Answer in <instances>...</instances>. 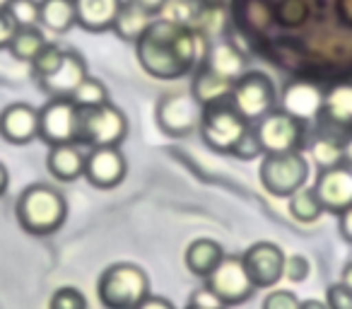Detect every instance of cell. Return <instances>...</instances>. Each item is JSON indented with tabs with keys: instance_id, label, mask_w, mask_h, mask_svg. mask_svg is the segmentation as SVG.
<instances>
[{
	"instance_id": "48",
	"label": "cell",
	"mask_w": 352,
	"mask_h": 309,
	"mask_svg": "<svg viewBox=\"0 0 352 309\" xmlns=\"http://www.w3.org/2000/svg\"><path fill=\"white\" fill-rule=\"evenodd\" d=\"M208 6H215V3H222V0H206Z\"/></svg>"
},
{
	"instance_id": "12",
	"label": "cell",
	"mask_w": 352,
	"mask_h": 309,
	"mask_svg": "<svg viewBox=\"0 0 352 309\" xmlns=\"http://www.w3.org/2000/svg\"><path fill=\"white\" fill-rule=\"evenodd\" d=\"M256 288H273L285 275V251L273 242H256L241 254Z\"/></svg>"
},
{
	"instance_id": "47",
	"label": "cell",
	"mask_w": 352,
	"mask_h": 309,
	"mask_svg": "<svg viewBox=\"0 0 352 309\" xmlns=\"http://www.w3.org/2000/svg\"><path fill=\"white\" fill-rule=\"evenodd\" d=\"M10 3H12V0H0V10H8V8H10Z\"/></svg>"
},
{
	"instance_id": "33",
	"label": "cell",
	"mask_w": 352,
	"mask_h": 309,
	"mask_svg": "<svg viewBox=\"0 0 352 309\" xmlns=\"http://www.w3.org/2000/svg\"><path fill=\"white\" fill-rule=\"evenodd\" d=\"M49 309H87V299H85V295L78 288L65 285V288L56 290L51 295Z\"/></svg>"
},
{
	"instance_id": "6",
	"label": "cell",
	"mask_w": 352,
	"mask_h": 309,
	"mask_svg": "<svg viewBox=\"0 0 352 309\" xmlns=\"http://www.w3.org/2000/svg\"><path fill=\"white\" fill-rule=\"evenodd\" d=\"M246 131H249V121L232 104L220 102L212 104V107H206L201 133L206 145L212 147L215 152L232 155L234 147L239 145V140L246 136Z\"/></svg>"
},
{
	"instance_id": "44",
	"label": "cell",
	"mask_w": 352,
	"mask_h": 309,
	"mask_svg": "<svg viewBox=\"0 0 352 309\" xmlns=\"http://www.w3.org/2000/svg\"><path fill=\"white\" fill-rule=\"evenodd\" d=\"M8 187H10V174H8V167L3 162H0V196L8 191Z\"/></svg>"
},
{
	"instance_id": "18",
	"label": "cell",
	"mask_w": 352,
	"mask_h": 309,
	"mask_svg": "<svg viewBox=\"0 0 352 309\" xmlns=\"http://www.w3.org/2000/svg\"><path fill=\"white\" fill-rule=\"evenodd\" d=\"M318 116L347 136L352 131V83H338L323 92V107Z\"/></svg>"
},
{
	"instance_id": "15",
	"label": "cell",
	"mask_w": 352,
	"mask_h": 309,
	"mask_svg": "<svg viewBox=\"0 0 352 309\" xmlns=\"http://www.w3.org/2000/svg\"><path fill=\"white\" fill-rule=\"evenodd\" d=\"M39 136V109L17 102L0 111V138L12 145H27Z\"/></svg>"
},
{
	"instance_id": "20",
	"label": "cell",
	"mask_w": 352,
	"mask_h": 309,
	"mask_svg": "<svg viewBox=\"0 0 352 309\" xmlns=\"http://www.w3.org/2000/svg\"><path fill=\"white\" fill-rule=\"evenodd\" d=\"M85 162L87 155L80 152V147L75 142H65V145H54L49 152V172L60 182H75L85 174Z\"/></svg>"
},
{
	"instance_id": "31",
	"label": "cell",
	"mask_w": 352,
	"mask_h": 309,
	"mask_svg": "<svg viewBox=\"0 0 352 309\" xmlns=\"http://www.w3.org/2000/svg\"><path fill=\"white\" fill-rule=\"evenodd\" d=\"M63 56H65V51L60 49L58 44L49 41V44L39 51V56L32 61V73H34V78L39 80V78H46L49 73H54L60 65V61H63Z\"/></svg>"
},
{
	"instance_id": "10",
	"label": "cell",
	"mask_w": 352,
	"mask_h": 309,
	"mask_svg": "<svg viewBox=\"0 0 352 309\" xmlns=\"http://www.w3.org/2000/svg\"><path fill=\"white\" fill-rule=\"evenodd\" d=\"M206 288L220 299L225 307L230 304H241L254 295L256 285L251 280L249 270L244 266L241 256H227L220 261L215 270L206 278Z\"/></svg>"
},
{
	"instance_id": "2",
	"label": "cell",
	"mask_w": 352,
	"mask_h": 309,
	"mask_svg": "<svg viewBox=\"0 0 352 309\" xmlns=\"http://www.w3.org/2000/svg\"><path fill=\"white\" fill-rule=\"evenodd\" d=\"M68 217V203L63 193L46 184H32L17 201V222L30 235H51L60 230Z\"/></svg>"
},
{
	"instance_id": "21",
	"label": "cell",
	"mask_w": 352,
	"mask_h": 309,
	"mask_svg": "<svg viewBox=\"0 0 352 309\" xmlns=\"http://www.w3.org/2000/svg\"><path fill=\"white\" fill-rule=\"evenodd\" d=\"M222 259H225V249L215 239H208V237L193 239L186 249V256H184L186 268L193 275H201V278H208L220 266Z\"/></svg>"
},
{
	"instance_id": "4",
	"label": "cell",
	"mask_w": 352,
	"mask_h": 309,
	"mask_svg": "<svg viewBox=\"0 0 352 309\" xmlns=\"http://www.w3.org/2000/svg\"><path fill=\"white\" fill-rule=\"evenodd\" d=\"M261 187L275 198H289L299 189L307 187L309 179V162L302 152H278V155H265L258 169Z\"/></svg>"
},
{
	"instance_id": "8",
	"label": "cell",
	"mask_w": 352,
	"mask_h": 309,
	"mask_svg": "<svg viewBox=\"0 0 352 309\" xmlns=\"http://www.w3.org/2000/svg\"><path fill=\"white\" fill-rule=\"evenodd\" d=\"M256 136L263 147V155H278V152H294L304 142V126L302 118L292 116L285 109H273L268 116L256 121Z\"/></svg>"
},
{
	"instance_id": "22",
	"label": "cell",
	"mask_w": 352,
	"mask_h": 309,
	"mask_svg": "<svg viewBox=\"0 0 352 309\" xmlns=\"http://www.w3.org/2000/svg\"><path fill=\"white\" fill-rule=\"evenodd\" d=\"M232 89H234V83L222 75H217L215 70H210L208 65H203L196 73L191 85V92L203 107H212V104L225 102L227 97H232Z\"/></svg>"
},
{
	"instance_id": "41",
	"label": "cell",
	"mask_w": 352,
	"mask_h": 309,
	"mask_svg": "<svg viewBox=\"0 0 352 309\" xmlns=\"http://www.w3.org/2000/svg\"><path fill=\"white\" fill-rule=\"evenodd\" d=\"M135 309H176L174 302H169L166 297H157V295H150V297H145L140 304H138Z\"/></svg>"
},
{
	"instance_id": "34",
	"label": "cell",
	"mask_w": 352,
	"mask_h": 309,
	"mask_svg": "<svg viewBox=\"0 0 352 309\" xmlns=\"http://www.w3.org/2000/svg\"><path fill=\"white\" fill-rule=\"evenodd\" d=\"M309 270H311V264H309L307 256L292 254V256L285 259V278L292 280V283H302V280H307Z\"/></svg>"
},
{
	"instance_id": "42",
	"label": "cell",
	"mask_w": 352,
	"mask_h": 309,
	"mask_svg": "<svg viewBox=\"0 0 352 309\" xmlns=\"http://www.w3.org/2000/svg\"><path fill=\"white\" fill-rule=\"evenodd\" d=\"M131 3H135V6H140L142 10L152 12V15H160L166 0H131Z\"/></svg>"
},
{
	"instance_id": "19",
	"label": "cell",
	"mask_w": 352,
	"mask_h": 309,
	"mask_svg": "<svg viewBox=\"0 0 352 309\" xmlns=\"http://www.w3.org/2000/svg\"><path fill=\"white\" fill-rule=\"evenodd\" d=\"M323 107V92L311 83H292L285 89L283 109L292 116L309 121V118L318 116Z\"/></svg>"
},
{
	"instance_id": "46",
	"label": "cell",
	"mask_w": 352,
	"mask_h": 309,
	"mask_svg": "<svg viewBox=\"0 0 352 309\" xmlns=\"http://www.w3.org/2000/svg\"><path fill=\"white\" fill-rule=\"evenodd\" d=\"M340 283H345L347 288H352V261H347V264H345V268H342Z\"/></svg>"
},
{
	"instance_id": "24",
	"label": "cell",
	"mask_w": 352,
	"mask_h": 309,
	"mask_svg": "<svg viewBox=\"0 0 352 309\" xmlns=\"http://www.w3.org/2000/svg\"><path fill=\"white\" fill-rule=\"evenodd\" d=\"M152 12L142 10L140 6H135V3H131V0H126L121 8V12H118L116 22H113V32L118 34V39L123 41H133L135 44L138 39H140L142 34H145V30L152 25Z\"/></svg>"
},
{
	"instance_id": "25",
	"label": "cell",
	"mask_w": 352,
	"mask_h": 309,
	"mask_svg": "<svg viewBox=\"0 0 352 309\" xmlns=\"http://www.w3.org/2000/svg\"><path fill=\"white\" fill-rule=\"evenodd\" d=\"M41 25L54 34H65L78 25L73 0H41Z\"/></svg>"
},
{
	"instance_id": "39",
	"label": "cell",
	"mask_w": 352,
	"mask_h": 309,
	"mask_svg": "<svg viewBox=\"0 0 352 309\" xmlns=\"http://www.w3.org/2000/svg\"><path fill=\"white\" fill-rule=\"evenodd\" d=\"M186 309H225V304L210 292V290H198L191 299H188V307Z\"/></svg>"
},
{
	"instance_id": "9",
	"label": "cell",
	"mask_w": 352,
	"mask_h": 309,
	"mask_svg": "<svg viewBox=\"0 0 352 309\" xmlns=\"http://www.w3.org/2000/svg\"><path fill=\"white\" fill-rule=\"evenodd\" d=\"M203 114H206V107L193 97V92L164 94L157 104V126L166 136L184 138L201 128Z\"/></svg>"
},
{
	"instance_id": "45",
	"label": "cell",
	"mask_w": 352,
	"mask_h": 309,
	"mask_svg": "<svg viewBox=\"0 0 352 309\" xmlns=\"http://www.w3.org/2000/svg\"><path fill=\"white\" fill-rule=\"evenodd\" d=\"M299 309H328V304L321 302V299H304V302L299 304Z\"/></svg>"
},
{
	"instance_id": "14",
	"label": "cell",
	"mask_w": 352,
	"mask_h": 309,
	"mask_svg": "<svg viewBox=\"0 0 352 309\" xmlns=\"http://www.w3.org/2000/svg\"><path fill=\"white\" fill-rule=\"evenodd\" d=\"M128 162L118 147H92L85 162V177L97 189H113L126 179Z\"/></svg>"
},
{
	"instance_id": "27",
	"label": "cell",
	"mask_w": 352,
	"mask_h": 309,
	"mask_svg": "<svg viewBox=\"0 0 352 309\" xmlns=\"http://www.w3.org/2000/svg\"><path fill=\"white\" fill-rule=\"evenodd\" d=\"M323 213H326V208H323L321 198L316 196L314 189L304 187V189H299L297 193L289 196V215H292L297 222L311 225V222H316Z\"/></svg>"
},
{
	"instance_id": "3",
	"label": "cell",
	"mask_w": 352,
	"mask_h": 309,
	"mask_svg": "<svg viewBox=\"0 0 352 309\" xmlns=\"http://www.w3.org/2000/svg\"><path fill=\"white\" fill-rule=\"evenodd\" d=\"M99 302L107 309H135L145 297H150V278L135 264H111L97 283Z\"/></svg>"
},
{
	"instance_id": "16",
	"label": "cell",
	"mask_w": 352,
	"mask_h": 309,
	"mask_svg": "<svg viewBox=\"0 0 352 309\" xmlns=\"http://www.w3.org/2000/svg\"><path fill=\"white\" fill-rule=\"evenodd\" d=\"M87 78V63L78 51H65L60 65L49 73L46 78H39V87L44 89L49 97H73L75 89L82 85Z\"/></svg>"
},
{
	"instance_id": "37",
	"label": "cell",
	"mask_w": 352,
	"mask_h": 309,
	"mask_svg": "<svg viewBox=\"0 0 352 309\" xmlns=\"http://www.w3.org/2000/svg\"><path fill=\"white\" fill-rule=\"evenodd\" d=\"M234 158H239V160H254V158H258V155H263V147H261V142H258V136H256V131L254 128H249L246 131V136L239 140V145L234 147V152H232Z\"/></svg>"
},
{
	"instance_id": "43",
	"label": "cell",
	"mask_w": 352,
	"mask_h": 309,
	"mask_svg": "<svg viewBox=\"0 0 352 309\" xmlns=\"http://www.w3.org/2000/svg\"><path fill=\"white\" fill-rule=\"evenodd\" d=\"M342 162L352 169V131L342 138Z\"/></svg>"
},
{
	"instance_id": "17",
	"label": "cell",
	"mask_w": 352,
	"mask_h": 309,
	"mask_svg": "<svg viewBox=\"0 0 352 309\" xmlns=\"http://www.w3.org/2000/svg\"><path fill=\"white\" fill-rule=\"evenodd\" d=\"M73 3H75V15H78V25L85 32L102 34V32L113 30V22H116L126 0H73Z\"/></svg>"
},
{
	"instance_id": "29",
	"label": "cell",
	"mask_w": 352,
	"mask_h": 309,
	"mask_svg": "<svg viewBox=\"0 0 352 309\" xmlns=\"http://www.w3.org/2000/svg\"><path fill=\"white\" fill-rule=\"evenodd\" d=\"M311 155L318 169H331L342 162V140L336 138V133H323L311 142Z\"/></svg>"
},
{
	"instance_id": "26",
	"label": "cell",
	"mask_w": 352,
	"mask_h": 309,
	"mask_svg": "<svg viewBox=\"0 0 352 309\" xmlns=\"http://www.w3.org/2000/svg\"><path fill=\"white\" fill-rule=\"evenodd\" d=\"M208 10H210V6H208L206 0H166L160 15L164 20L179 22V25H186L196 30V25L206 22Z\"/></svg>"
},
{
	"instance_id": "32",
	"label": "cell",
	"mask_w": 352,
	"mask_h": 309,
	"mask_svg": "<svg viewBox=\"0 0 352 309\" xmlns=\"http://www.w3.org/2000/svg\"><path fill=\"white\" fill-rule=\"evenodd\" d=\"M8 12L17 27H36L41 22V0H12Z\"/></svg>"
},
{
	"instance_id": "30",
	"label": "cell",
	"mask_w": 352,
	"mask_h": 309,
	"mask_svg": "<svg viewBox=\"0 0 352 309\" xmlns=\"http://www.w3.org/2000/svg\"><path fill=\"white\" fill-rule=\"evenodd\" d=\"M70 99H73L80 109L102 107V104H109V89H107V85H104L102 80L89 78V75H87V78L82 80V85L75 89V94Z\"/></svg>"
},
{
	"instance_id": "11",
	"label": "cell",
	"mask_w": 352,
	"mask_h": 309,
	"mask_svg": "<svg viewBox=\"0 0 352 309\" xmlns=\"http://www.w3.org/2000/svg\"><path fill=\"white\" fill-rule=\"evenodd\" d=\"M80 107L70 97H51L39 109V138L51 147L78 140Z\"/></svg>"
},
{
	"instance_id": "40",
	"label": "cell",
	"mask_w": 352,
	"mask_h": 309,
	"mask_svg": "<svg viewBox=\"0 0 352 309\" xmlns=\"http://www.w3.org/2000/svg\"><path fill=\"white\" fill-rule=\"evenodd\" d=\"M338 230H340L342 239L352 244V206L345 208L342 213H338Z\"/></svg>"
},
{
	"instance_id": "23",
	"label": "cell",
	"mask_w": 352,
	"mask_h": 309,
	"mask_svg": "<svg viewBox=\"0 0 352 309\" xmlns=\"http://www.w3.org/2000/svg\"><path fill=\"white\" fill-rule=\"evenodd\" d=\"M206 65L210 70H215L217 75H222V78L232 80V83H236V80L246 73L244 56H241L239 51H236V46L230 44V41H215V44L208 49Z\"/></svg>"
},
{
	"instance_id": "38",
	"label": "cell",
	"mask_w": 352,
	"mask_h": 309,
	"mask_svg": "<svg viewBox=\"0 0 352 309\" xmlns=\"http://www.w3.org/2000/svg\"><path fill=\"white\" fill-rule=\"evenodd\" d=\"M17 30H20V27H17V22L12 20L10 12L0 10V49H10Z\"/></svg>"
},
{
	"instance_id": "5",
	"label": "cell",
	"mask_w": 352,
	"mask_h": 309,
	"mask_svg": "<svg viewBox=\"0 0 352 309\" xmlns=\"http://www.w3.org/2000/svg\"><path fill=\"white\" fill-rule=\"evenodd\" d=\"M128 133L126 114L113 104L80 109L78 140L89 147H118Z\"/></svg>"
},
{
	"instance_id": "13",
	"label": "cell",
	"mask_w": 352,
	"mask_h": 309,
	"mask_svg": "<svg viewBox=\"0 0 352 309\" xmlns=\"http://www.w3.org/2000/svg\"><path fill=\"white\" fill-rule=\"evenodd\" d=\"M314 191L321 198L328 213H342L352 206V169L347 164H338L331 169H318Z\"/></svg>"
},
{
	"instance_id": "36",
	"label": "cell",
	"mask_w": 352,
	"mask_h": 309,
	"mask_svg": "<svg viewBox=\"0 0 352 309\" xmlns=\"http://www.w3.org/2000/svg\"><path fill=\"white\" fill-rule=\"evenodd\" d=\"M299 304L302 299L292 290H273L263 299V309H299Z\"/></svg>"
},
{
	"instance_id": "1",
	"label": "cell",
	"mask_w": 352,
	"mask_h": 309,
	"mask_svg": "<svg viewBox=\"0 0 352 309\" xmlns=\"http://www.w3.org/2000/svg\"><path fill=\"white\" fill-rule=\"evenodd\" d=\"M138 63L157 80H179L188 75L201 56V36L193 27L171 20H155L135 41Z\"/></svg>"
},
{
	"instance_id": "35",
	"label": "cell",
	"mask_w": 352,
	"mask_h": 309,
	"mask_svg": "<svg viewBox=\"0 0 352 309\" xmlns=\"http://www.w3.org/2000/svg\"><path fill=\"white\" fill-rule=\"evenodd\" d=\"M328 309H352V288L345 283H333L326 290Z\"/></svg>"
},
{
	"instance_id": "28",
	"label": "cell",
	"mask_w": 352,
	"mask_h": 309,
	"mask_svg": "<svg viewBox=\"0 0 352 309\" xmlns=\"http://www.w3.org/2000/svg\"><path fill=\"white\" fill-rule=\"evenodd\" d=\"M46 44H49V41H46L44 32H41L39 27H20L10 44V54L15 56L17 61L32 63Z\"/></svg>"
},
{
	"instance_id": "7",
	"label": "cell",
	"mask_w": 352,
	"mask_h": 309,
	"mask_svg": "<svg viewBox=\"0 0 352 309\" xmlns=\"http://www.w3.org/2000/svg\"><path fill=\"white\" fill-rule=\"evenodd\" d=\"M278 94H275L273 80L265 73L246 70L232 89V107L246 118V121H261L275 109Z\"/></svg>"
}]
</instances>
